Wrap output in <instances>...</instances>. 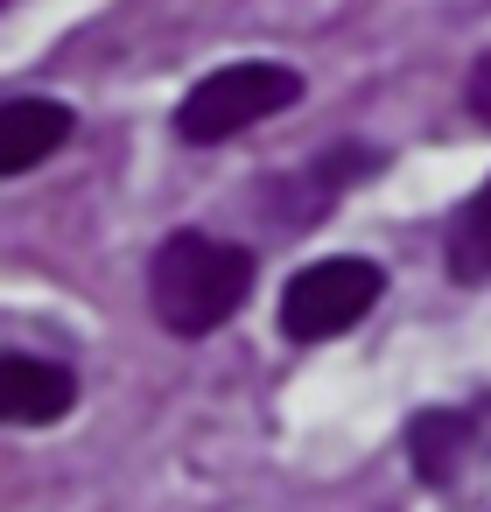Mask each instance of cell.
<instances>
[{
  "label": "cell",
  "instance_id": "obj_2",
  "mask_svg": "<svg viewBox=\"0 0 491 512\" xmlns=\"http://www.w3.org/2000/svg\"><path fill=\"white\" fill-rule=\"evenodd\" d=\"M295 99H302V78L288 64H225L204 85H190V99L176 106V134L197 148H218V141L288 113Z\"/></svg>",
  "mask_w": 491,
  "mask_h": 512
},
{
  "label": "cell",
  "instance_id": "obj_8",
  "mask_svg": "<svg viewBox=\"0 0 491 512\" xmlns=\"http://www.w3.org/2000/svg\"><path fill=\"white\" fill-rule=\"evenodd\" d=\"M470 113L491 127V50L477 57V71H470Z\"/></svg>",
  "mask_w": 491,
  "mask_h": 512
},
{
  "label": "cell",
  "instance_id": "obj_3",
  "mask_svg": "<svg viewBox=\"0 0 491 512\" xmlns=\"http://www.w3.org/2000/svg\"><path fill=\"white\" fill-rule=\"evenodd\" d=\"M379 295H386V274H379L372 260L330 253V260H316V267H302V274L288 281V295H281V330H288L295 344H330V337H344L351 323H365Z\"/></svg>",
  "mask_w": 491,
  "mask_h": 512
},
{
  "label": "cell",
  "instance_id": "obj_7",
  "mask_svg": "<svg viewBox=\"0 0 491 512\" xmlns=\"http://www.w3.org/2000/svg\"><path fill=\"white\" fill-rule=\"evenodd\" d=\"M449 267L463 281H491V183L456 211V232H449Z\"/></svg>",
  "mask_w": 491,
  "mask_h": 512
},
{
  "label": "cell",
  "instance_id": "obj_4",
  "mask_svg": "<svg viewBox=\"0 0 491 512\" xmlns=\"http://www.w3.org/2000/svg\"><path fill=\"white\" fill-rule=\"evenodd\" d=\"M71 400H78V379H71L57 358H29V351H8V358H0V421H8V428L64 421Z\"/></svg>",
  "mask_w": 491,
  "mask_h": 512
},
{
  "label": "cell",
  "instance_id": "obj_6",
  "mask_svg": "<svg viewBox=\"0 0 491 512\" xmlns=\"http://www.w3.org/2000/svg\"><path fill=\"white\" fill-rule=\"evenodd\" d=\"M407 442H414V470H421L428 484H449V477L463 470V449H470V421H463V414H421Z\"/></svg>",
  "mask_w": 491,
  "mask_h": 512
},
{
  "label": "cell",
  "instance_id": "obj_5",
  "mask_svg": "<svg viewBox=\"0 0 491 512\" xmlns=\"http://www.w3.org/2000/svg\"><path fill=\"white\" fill-rule=\"evenodd\" d=\"M71 141V106L57 99H8L0 106V176H22Z\"/></svg>",
  "mask_w": 491,
  "mask_h": 512
},
{
  "label": "cell",
  "instance_id": "obj_1",
  "mask_svg": "<svg viewBox=\"0 0 491 512\" xmlns=\"http://www.w3.org/2000/svg\"><path fill=\"white\" fill-rule=\"evenodd\" d=\"M246 288H253V253L232 239H211V232L162 239V253L148 267V309L176 337H211L218 323H232Z\"/></svg>",
  "mask_w": 491,
  "mask_h": 512
}]
</instances>
